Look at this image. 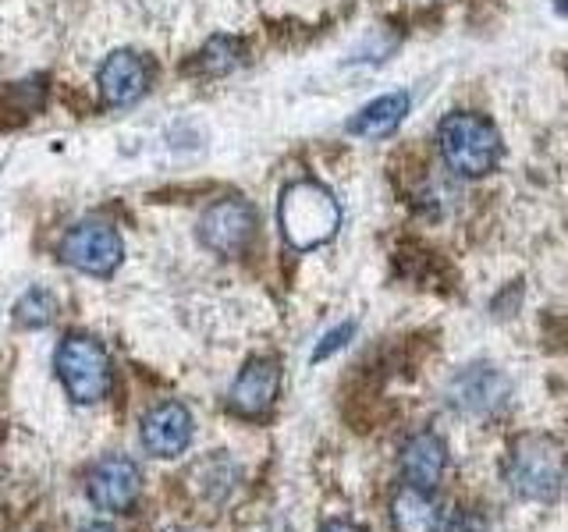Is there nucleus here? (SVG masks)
<instances>
[{"instance_id": "1", "label": "nucleus", "mask_w": 568, "mask_h": 532, "mask_svg": "<svg viewBox=\"0 0 568 532\" xmlns=\"http://www.w3.org/2000/svg\"><path fill=\"white\" fill-rule=\"evenodd\" d=\"M508 490L532 504H555L565 483V454L555 437L529 433L519 437L508 451L505 466Z\"/></svg>"}, {"instance_id": "2", "label": "nucleus", "mask_w": 568, "mask_h": 532, "mask_svg": "<svg viewBox=\"0 0 568 532\" xmlns=\"http://www.w3.org/2000/svg\"><path fill=\"white\" fill-rule=\"evenodd\" d=\"M281 235L298 253H310L316 245H327L337 227H342V206H337L334 195L316 185V182H295L284 188L281 195Z\"/></svg>"}, {"instance_id": "3", "label": "nucleus", "mask_w": 568, "mask_h": 532, "mask_svg": "<svg viewBox=\"0 0 568 532\" xmlns=\"http://www.w3.org/2000/svg\"><path fill=\"white\" fill-rule=\"evenodd\" d=\"M437 142L444 164L462 177H484L487 171H494L497 156H501V139H497L494 124L476 114L444 117Z\"/></svg>"}, {"instance_id": "4", "label": "nucleus", "mask_w": 568, "mask_h": 532, "mask_svg": "<svg viewBox=\"0 0 568 532\" xmlns=\"http://www.w3.org/2000/svg\"><path fill=\"white\" fill-rule=\"evenodd\" d=\"M53 366H58V377L68 390V398L79 405H93L106 398V390H111V359H106L103 345L93 341V337L82 334L64 337Z\"/></svg>"}, {"instance_id": "5", "label": "nucleus", "mask_w": 568, "mask_h": 532, "mask_svg": "<svg viewBox=\"0 0 568 532\" xmlns=\"http://www.w3.org/2000/svg\"><path fill=\"white\" fill-rule=\"evenodd\" d=\"M511 395V383L501 369H494L487 362H473L466 369H458L448 383V405L458 416L466 419H490L505 408Z\"/></svg>"}, {"instance_id": "6", "label": "nucleus", "mask_w": 568, "mask_h": 532, "mask_svg": "<svg viewBox=\"0 0 568 532\" xmlns=\"http://www.w3.org/2000/svg\"><path fill=\"white\" fill-rule=\"evenodd\" d=\"M61 259L82 274L111 277L121 263V238L111 224L103 221H82L61 238Z\"/></svg>"}, {"instance_id": "7", "label": "nucleus", "mask_w": 568, "mask_h": 532, "mask_svg": "<svg viewBox=\"0 0 568 532\" xmlns=\"http://www.w3.org/2000/svg\"><path fill=\"white\" fill-rule=\"evenodd\" d=\"M89 501L100 511H129L139 501L142 490V472L132 458L124 454H103L85 479Z\"/></svg>"}, {"instance_id": "8", "label": "nucleus", "mask_w": 568, "mask_h": 532, "mask_svg": "<svg viewBox=\"0 0 568 532\" xmlns=\"http://www.w3.org/2000/svg\"><path fill=\"white\" fill-rule=\"evenodd\" d=\"M256 213L245 200H221L213 203L200 221V238L206 248L221 256H239L242 248L253 242Z\"/></svg>"}, {"instance_id": "9", "label": "nucleus", "mask_w": 568, "mask_h": 532, "mask_svg": "<svg viewBox=\"0 0 568 532\" xmlns=\"http://www.w3.org/2000/svg\"><path fill=\"white\" fill-rule=\"evenodd\" d=\"M139 440L153 458H174L192 443V412L182 401L153 405L139 426Z\"/></svg>"}, {"instance_id": "10", "label": "nucleus", "mask_w": 568, "mask_h": 532, "mask_svg": "<svg viewBox=\"0 0 568 532\" xmlns=\"http://www.w3.org/2000/svg\"><path fill=\"white\" fill-rule=\"evenodd\" d=\"M281 395V366L274 359H253L239 372L227 395V408L242 419H260L274 408Z\"/></svg>"}, {"instance_id": "11", "label": "nucleus", "mask_w": 568, "mask_h": 532, "mask_svg": "<svg viewBox=\"0 0 568 532\" xmlns=\"http://www.w3.org/2000/svg\"><path fill=\"white\" fill-rule=\"evenodd\" d=\"M150 68L132 50H118L100 68V93L111 106H129L146 93Z\"/></svg>"}, {"instance_id": "12", "label": "nucleus", "mask_w": 568, "mask_h": 532, "mask_svg": "<svg viewBox=\"0 0 568 532\" xmlns=\"http://www.w3.org/2000/svg\"><path fill=\"white\" fill-rule=\"evenodd\" d=\"M444 469H448V448L437 433H413L402 443V475L408 487L430 490L440 483Z\"/></svg>"}, {"instance_id": "13", "label": "nucleus", "mask_w": 568, "mask_h": 532, "mask_svg": "<svg viewBox=\"0 0 568 532\" xmlns=\"http://www.w3.org/2000/svg\"><path fill=\"white\" fill-rule=\"evenodd\" d=\"M390 522L398 532H440L444 529V511L430 497V490L419 487H402L390 501Z\"/></svg>"}, {"instance_id": "14", "label": "nucleus", "mask_w": 568, "mask_h": 532, "mask_svg": "<svg viewBox=\"0 0 568 532\" xmlns=\"http://www.w3.org/2000/svg\"><path fill=\"white\" fill-rule=\"evenodd\" d=\"M408 114V96L405 93H387L381 100H373L369 106H363L359 114L348 121L352 135L363 139H384L402 124V117Z\"/></svg>"}, {"instance_id": "15", "label": "nucleus", "mask_w": 568, "mask_h": 532, "mask_svg": "<svg viewBox=\"0 0 568 532\" xmlns=\"http://www.w3.org/2000/svg\"><path fill=\"white\" fill-rule=\"evenodd\" d=\"M58 316V298H53L47 288H29L22 298L14 301V324L26 330H40L50 319Z\"/></svg>"}, {"instance_id": "16", "label": "nucleus", "mask_w": 568, "mask_h": 532, "mask_svg": "<svg viewBox=\"0 0 568 532\" xmlns=\"http://www.w3.org/2000/svg\"><path fill=\"white\" fill-rule=\"evenodd\" d=\"M235 64H239V43L235 40H224V35L210 40V47L203 50V71H210V75H224V71H231Z\"/></svg>"}, {"instance_id": "17", "label": "nucleus", "mask_w": 568, "mask_h": 532, "mask_svg": "<svg viewBox=\"0 0 568 532\" xmlns=\"http://www.w3.org/2000/svg\"><path fill=\"white\" fill-rule=\"evenodd\" d=\"M352 334H355V324H345V327L327 330V334H324V341H320V345L313 348V362H324L327 355H334L337 348H345V345L352 341Z\"/></svg>"}, {"instance_id": "18", "label": "nucleus", "mask_w": 568, "mask_h": 532, "mask_svg": "<svg viewBox=\"0 0 568 532\" xmlns=\"http://www.w3.org/2000/svg\"><path fill=\"white\" fill-rule=\"evenodd\" d=\"M448 532H487V525H484V519H476V514H458V519L448 525Z\"/></svg>"}, {"instance_id": "19", "label": "nucleus", "mask_w": 568, "mask_h": 532, "mask_svg": "<svg viewBox=\"0 0 568 532\" xmlns=\"http://www.w3.org/2000/svg\"><path fill=\"white\" fill-rule=\"evenodd\" d=\"M320 532H363L359 525H352V522H327Z\"/></svg>"}, {"instance_id": "20", "label": "nucleus", "mask_w": 568, "mask_h": 532, "mask_svg": "<svg viewBox=\"0 0 568 532\" xmlns=\"http://www.w3.org/2000/svg\"><path fill=\"white\" fill-rule=\"evenodd\" d=\"M82 532H114L111 525H106V522H93V525H85Z\"/></svg>"}]
</instances>
